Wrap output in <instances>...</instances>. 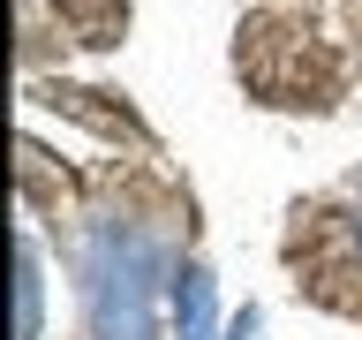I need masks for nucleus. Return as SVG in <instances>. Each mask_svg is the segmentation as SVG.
I'll use <instances>...</instances> for the list:
<instances>
[{"label":"nucleus","mask_w":362,"mask_h":340,"mask_svg":"<svg viewBox=\"0 0 362 340\" xmlns=\"http://www.w3.org/2000/svg\"><path fill=\"white\" fill-rule=\"evenodd\" d=\"M181 317H189V340H211V288H204V272H181Z\"/></svg>","instance_id":"obj_1"}]
</instances>
